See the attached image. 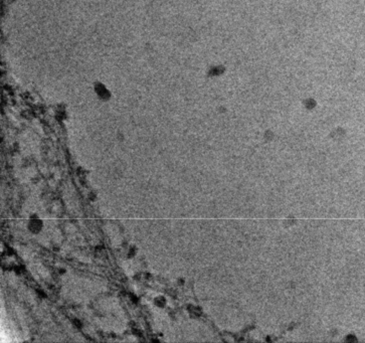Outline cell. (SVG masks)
Segmentation results:
<instances>
[{"label":"cell","instance_id":"2","mask_svg":"<svg viewBox=\"0 0 365 343\" xmlns=\"http://www.w3.org/2000/svg\"><path fill=\"white\" fill-rule=\"evenodd\" d=\"M154 305L157 306V307H159V308H162V307H164V306L166 305V300H165V298H164V297H162V296L156 297V298L154 299Z\"/></svg>","mask_w":365,"mask_h":343},{"label":"cell","instance_id":"1","mask_svg":"<svg viewBox=\"0 0 365 343\" xmlns=\"http://www.w3.org/2000/svg\"><path fill=\"white\" fill-rule=\"evenodd\" d=\"M27 227L29 229V232H32V234H38L42 229V227H43V224H42V222L37 215L33 214L29 218Z\"/></svg>","mask_w":365,"mask_h":343},{"label":"cell","instance_id":"4","mask_svg":"<svg viewBox=\"0 0 365 343\" xmlns=\"http://www.w3.org/2000/svg\"><path fill=\"white\" fill-rule=\"evenodd\" d=\"M89 198H90V200H95L97 198V194L94 192H91L89 195Z\"/></svg>","mask_w":365,"mask_h":343},{"label":"cell","instance_id":"3","mask_svg":"<svg viewBox=\"0 0 365 343\" xmlns=\"http://www.w3.org/2000/svg\"><path fill=\"white\" fill-rule=\"evenodd\" d=\"M137 251L138 249H137V248H136V246H130L129 247V249H128V252H127V257L129 259L135 257L136 254H137Z\"/></svg>","mask_w":365,"mask_h":343}]
</instances>
